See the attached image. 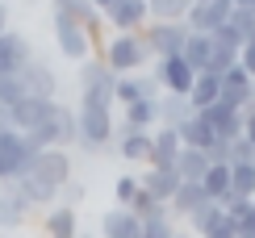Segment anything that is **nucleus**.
<instances>
[{"label": "nucleus", "instance_id": "nucleus-1", "mask_svg": "<svg viewBox=\"0 0 255 238\" xmlns=\"http://www.w3.org/2000/svg\"><path fill=\"white\" fill-rule=\"evenodd\" d=\"M67 184H71V155L59 150V146H50V150H38V155L29 159V167L21 171L17 180H8V188H13L29 209H38V205H55V197Z\"/></svg>", "mask_w": 255, "mask_h": 238}, {"label": "nucleus", "instance_id": "nucleus-2", "mask_svg": "<svg viewBox=\"0 0 255 238\" xmlns=\"http://www.w3.org/2000/svg\"><path fill=\"white\" fill-rule=\"evenodd\" d=\"M76 129L80 138L76 142L84 150H105L113 142V101L105 96H92V92H80V105H76Z\"/></svg>", "mask_w": 255, "mask_h": 238}, {"label": "nucleus", "instance_id": "nucleus-3", "mask_svg": "<svg viewBox=\"0 0 255 238\" xmlns=\"http://www.w3.org/2000/svg\"><path fill=\"white\" fill-rule=\"evenodd\" d=\"M101 59H105V67L122 80V75H138L142 71L146 63H151V50H146L142 34H113L109 42H105Z\"/></svg>", "mask_w": 255, "mask_h": 238}, {"label": "nucleus", "instance_id": "nucleus-4", "mask_svg": "<svg viewBox=\"0 0 255 238\" xmlns=\"http://www.w3.org/2000/svg\"><path fill=\"white\" fill-rule=\"evenodd\" d=\"M188 34L193 29L184 25V21H151V25L142 29V42L146 50H151V59H180L188 46Z\"/></svg>", "mask_w": 255, "mask_h": 238}, {"label": "nucleus", "instance_id": "nucleus-5", "mask_svg": "<svg viewBox=\"0 0 255 238\" xmlns=\"http://www.w3.org/2000/svg\"><path fill=\"white\" fill-rule=\"evenodd\" d=\"M38 155V146L29 142L25 134H17V129H4L0 134V184L17 180L21 171L29 167V159Z\"/></svg>", "mask_w": 255, "mask_h": 238}, {"label": "nucleus", "instance_id": "nucleus-6", "mask_svg": "<svg viewBox=\"0 0 255 238\" xmlns=\"http://www.w3.org/2000/svg\"><path fill=\"white\" fill-rule=\"evenodd\" d=\"M55 42H59L63 59H71V63H84L92 55V38L84 34V25L71 13H55Z\"/></svg>", "mask_w": 255, "mask_h": 238}, {"label": "nucleus", "instance_id": "nucleus-7", "mask_svg": "<svg viewBox=\"0 0 255 238\" xmlns=\"http://www.w3.org/2000/svg\"><path fill=\"white\" fill-rule=\"evenodd\" d=\"M17 80H21V92H25V96H38V101H59V75L50 71L42 59H29L25 67L17 71Z\"/></svg>", "mask_w": 255, "mask_h": 238}, {"label": "nucleus", "instance_id": "nucleus-8", "mask_svg": "<svg viewBox=\"0 0 255 238\" xmlns=\"http://www.w3.org/2000/svg\"><path fill=\"white\" fill-rule=\"evenodd\" d=\"M155 84L163 92H172V96H188L193 92V80H197V71L188 67L184 59H155Z\"/></svg>", "mask_w": 255, "mask_h": 238}, {"label": "nucleus", "instance_id": "nucleus-9", "mask_svg": "<svg viewBox=\"0 0 255 238\" xmlns=\"http://www.w3.org/2000/svg\"><path fill=\"white\" fill-rule=\"evenodd\" d=\"M105 21L113 25V34H142L151 25V8H146V0H118L105 13Z\"/></svg>", "mask_w": 255, "mask_h": 238}, {"label": "nucleus", "instance_id": "nucleus-10", "mask_svg": "<svg viewBox=\"0 0 255 238\" xmlns=\"http://www.w3.org/2000/svg\"><path fill=\"white\" fill-rule=\"evenodd\" d=\"M235 13V0H209V4H193L184 17V25L193 29V34H218L222 25L230 21Z\"/></svg>", "mask_w": 255, "mask_h": 238}, {"label": "nucleus", "instance_id": "nucleus-11", "mask_svg": "<svg viewBox=\"0 0 255 238\" xmlns=\"http://www.w3.org/2000/svg\"><path fill=\"white\" fill-rule=\"evenodd\" d=\"M29 59H34L29 38L17 34V29H4V34H0V75H17Z\"/></svg>", "mask_w": 255, "mask_h": 238}, {"label": "nucleus", "instance_id": "nucleus-12", "mask_svg": "<svg viewBox=\"0 0 255 238\" xmlns=\"http://www.w3.org/2000/svg\"><path fill=\"white\" fill-rule=\"evenodd\" d=\"M163 88L155 84V75H122L118 88H113V105H134V101H159Z\"/></svg>", "mask_w": 255, "mask_h": 238}, {"label": "nucleus", "instance_id": "nucleus-13", "mask_svg": "<svg viewBox=\"0 0 255 238\" xmlns=\"http://www.w3.org/2000/svg\"><path fill=\"white\" fill-rule=\"evenodd\" d=\"M113 88H118V75L105 67V59H84L80 63V92H92V96L113 101Z\"/></svg>", "mask_w": 255, "mask_h": 238}, {"label": "nucleus", "instance_id": "nucleus-14", "mask_svg": "<svg viewBox=\"0 0 255 238\" xmlns=\"http://www.w3.org/2000/svg\"><path fill=\"white\" fill-rule=\"evenodd\" d=\"M201 121L209 125V134L218 138V142H235V138L243 134V113H235V109H226V105H209L205 113H197Z\"/></svg>", "mask_w": 255, "mask_h": 238}, {"label": "nucleus", "instance_id": "nucleus-15", "mask_svg": "<svg viewBox=\"0 0 255 238\" xmlns=\"http://www.w3.org/2000/svg\"><path fill=\"white\" fill-rule=\"evenodd\" d=\"M180 138H176V129H167V125H159L155 134H151V163L146 167H163V171H176V159H180Z\"/></svg>", "mask_w": 255, "mask_h": 238}, {"label": "nucleus", "instance_id": "nucleus-16", "mask_svg": "<svg viewBox=\"0 0 255 238\" xmlns=\"http://www.w3.org/2000/svg\"><path fill=\"white\" fill-rule=\"evenodd\" d=\"M138 184H142V192H151L159 205H172V197L180 192V176L176 171H163V167H146Z\"/></svg>", "mask_w": 255, "mask_h": 238}, {"label": "nucleus", "instance_id": "nucleus-17", "mask_svg": "<svg viewBox=\"0 0 255 238\" xmlns=\"http://www.w3.org/2000/svg\"><path fill=\"white\" fill-rule=\"evenodd\" d=\"M101 238H142V222L130 209H109L101 222Z\"/></svg>", "mask_w": 255, "mask_h": 238}, {"label": "nucleus", "instance_id": "nucleus-18", "mask_svg": "<svg viewBox=\"0 0 255 238\" xmlns=\"http://www.w3.org/2000/svg\"><path fill=\"white\" fill-rule=\"evenodd\" d=\"M201 192H205V201L226 205L230 201V163H209V171L201 176Z\"/></svg>", "mask_w": 255, "mask_h": 238}, {"label": "nucleus", "instance_id": "nucleus-19", "mask_svg": "<svg viewBox=\"0 0 255 238\" xmlns=\"http://www.w3.org/2000/svg\"><path fill=\"white\" fill-rule=\"evenodd\" d=\"M218 101H222V80H218V75H209V71H201L197 80H193V92H188L193 113H205L209 105H218Z\"/></svg>", "mask_w": 255, "mask_h": 238}, {"label": "nucleus", "instance_id": "nucleus-20", "mask_svg": "<svg viewBox=\"0 0 255 238\" xmlns=\"http://www.w3.org/2000/svg\"><path fill=\"white\" fill-rule=\"evenodd\" d=\"M176 138H180V146L184 150H209V142H214V134H209V125L201 121V117H184V121L176 125Z\"/></svg>", "mask_w": 255, "mask_h": 238}, {"label": "nucleus", "instance_id": "nucleus-21", "mask_svg": "<svg viewBox=\"0 0 255 238\" xmlns=\"http://www.w3.org/2000/svg\"><path fill=\"white\" fill-rule=\"evenodd\" d=\"M25 213H29V205L21 201L8 184H0V226H4V230H21V226H25Z\"/></svg>", "mask_w": 255, "mask_h": 238}, {"label": "nucleus", "instance_id": "nucleus-22", "mask_svg": "<svg viewBox=\"0 0 255 238\" xmlns=\"http://www.w3.org/2000/svg\"><path fill=\"white\" fill-rule=\"evenodd\" d=\"M42 230H46V238H80V230H76V209H67V205H50Z\"/></svg>", "mask_w": 255, "mask_h": 238}, {"label": "nucleus", "instance_id": "nucleus-23", "mask_svg": "<svg viewBox=\"0 0 255 238\" xmlns=\"http://www.w3.org/2000/svg\"><path fill=\"white\" fill-rule=\"evenodd\" d=\"M184 117H193V105H188V96H172V92L159 96V125L176 129Z\"/></svg>", "mask_w": 255, "mask_h": 238}, {"label": "nucleus", "instance_id": "nucleus-24", "mask_svg": "<svg viewBox=\"0 0 255 238\" xmlns=\"http://www.w3.org/2000/svg\"><path fill=\"white\" fill-rule=\"evenodd\" d=\"M201 205H205V192H201V184H180V192L172 197L167 213H172V218H193Z\"/></svg>", "mask_w": 255, "mask_h": 238}, {"label": "nucleus", "instance_id": "nucleus-25", "mask_svg": "<svg viewBox=\"0 0 255 238\" xmlns=\"http://www.w3.org/2000/svg\"><path fill=\"white\" fill-rule=\"evenodd\" d=\"M209 171V159H205V150H180V159H176V176L180 184H201V176Z\"/></svg>", "mask_w": 255, "mask_h": 238}, {"label": "nucleus", "instance_id": "nucleus-26", "mask_svg": "<svg viewBox=\"0 0 255 238\" xmlns=\"http://www.w3.org/2000/svg\"><path fill=\"white\" fill-rule=\"evenodd\" d=\"M209 55H214V38H209V34H188V46H184V55H180V59L201 75V71L209 67Z\"/></svg>", "mask_w": 255, "mask_h": 238}, {"label": "nucleus", "instance_id": "nucleus-27", "mask_svg": "<svg viewBox=\"0 0 255 238\" xmlns=\"http://www.w3.org/2000/svg\"><path fill=\"white\" fill-rule=\"evenodd\" d=\"M230 201H255V167L230 163Z\"/></svg>", "mask_w": 255, "mask_h": 238}, {"label": "nucleus", "instance_id": "nucleus-28", "mask_svg": "<svg viewBox=\"0 0 255 238\" xmlns=\"http://www.w3.org/2000/svg\"><path fill=\"white\" fill-rule=\"evenodd\" d=\"M118 150L130 163H151V134H118Z\"/></svg>", "mask_w": 255, "mask_h": 238}, {"label": "nucleus", "instance_id": "nucleus-29", "mask_svg": "<svg viewBox=\"0 0 255 238\" xmlns=\"http://www.w3.org/2000/svg\"><path fill=\"white\" fill-rule=\"evenodd\" d=\"M67 13H71V17H76L80 25H84V34H88L92 42H97V34H101V25H105V17H101V8L92 4V0H76V4H71Z\"/></svg>", "mask_w": 255, "mask_h": 238}, {"label": "nucleus", "instance_id": "nucleus-30", "mask_svg": "<svg viewBox=\"0 0 255 238\" xmlns=\"http://www.w3.org/2000/svg\"><path fill=\"white\" fill-rule=\"evenodd\" d=\"M146 8H151V21H184L193 0H146Z\"/></svg>", "mask_w": 255, "mask_h": 238}, {"label": "nucleus", "instance_id": "nucleus-31", "mask_svg": "<svg viewBox=\"0 0 255 238\" xmlns=\"http://www.w3.org/2000/svg\"><path fill=\"white\" fill-rule=\"evenodd\" d=\"M226 25L239 34V42H255V8H235Z\"/></svg>", "mask_w": 255, "mask_h": 238}, {"label": "nucleus", "instance_id": "nucleus-32", "mask_svg": "<svg viewBox=\"0 0 255 238\" xmlns=\"http://www.w3.org/2000/svg\"><path fill=\"white\" fill-rule=\"evenodd\" d=\"M76 138H80V129H76V109L59 105V150H67Z\"/></svg>", "mask_w": 255, "mask_h": 238}, {"label": "nucleus", "instance_id": "nucleus-33", "mask_svg": "<svg viewBox=\"0 0 255 238\" xmlns=\"http://www.w3.org/2000/svg\"><path fill=\"white\" fill-rule=\"evenodd\" d=\"M142 238H176L172 213H163V218H146V222H142Z\"/></svg>", "mask_w": 255, "mask_h": 238}, {"label": "nucleus", "instance_id": "nucleus-34", "mask_svg": "<svg viewBox=\"0 0 255 238\" xmlns=\"http://www.w3.org/2000/svg\"><path fill=\"white\" fill-rule=\"evenodd\" d=\"M138 176H118V184H113V197H118V209H130V201L138 197Z\"/></svg>", "mask_w": 255, "mask_h": 238}, {"label": "nucleus", "instance_id": "nucleus-35", "mask_svg": "<svg viewBox=\"0 0 255 238\" xmlns=\"http://www.w3.org/2000/svg\"><path fill=\"white\" fill-rule=\"evenodd\" d=\"M218 218H222V205L205 201V205H201V209H197V213H193L188 222H193V230H197V234H205V230H209V226H214Z\"/></svg>", "mask_w": 255, "mask_h": 238}, {"label": "nucleus", "instance_id": "nucleus-36", "mask_svg": "<svg viewBox=\"0 0 255 238\" xmlns=\"http://www.w3.org/2000/svg\"><path fill=\"white\" fill-rule=\"evenodd\" d=\"M230 163H251L255 167V142H247V138H235V142H230Z\"/></svg>", "mask_w": 255, "mask_h": 238}, {"label": "nucleus", "instance_id": "nucleus-37", "mask_svg": "<svg viewBox=\"0 0 255 238\" xmlns=\"http://www.w3.org/2000/svg\"><path fill=\"white\" fill-rule=\"evenodd\" d=\"M201 238H239V234H235V222L226 218V209H222V218H218L214 226H209V230L201 234Z\"/></svg>", "mask_w": 255, "mask_h": 238}, {"label": "nucleus", "instance_id": "nucleus-38", "mask_svg": "<svg viewBox=\"0 0 255 238\" xmlns=\"http://www.w3.org/2000/svg\"><path fill=\"white\" fill-rule=\"evenodd\" d=\"M230 222H235V234L239 238H255V205L247 213H239V218H230Z\"/></svg>", "mask_w": 255, "mask_h": 238}, {"label": "nucleus", "instance_id": "nucleus-39", "mask_svg": "<svg viewBox=\"0 0 255 238\" xmlns=\"http://www.w3.org/2000/svg\"><path fill=\"white\" fill-rule=\"evenodd\" d=\"M205 159H209V163H230V142H218V138H214L209 150H205Z\"/></svg>", "mask_w": 255, "mask_h": 238}, {"label": "nucleus", "instance_id": "nucleus-40", "mask_svg": "<svg viewBox=\"0 0 255 238\" xmlns=\"http://www.w3.org/2000/svg\"><path fill=\"white\" fill-rule=\"evenodd\" d=\"M239 67L255 80V42H243V50H239Z\"/></svg>", "mask_w": 255, "mask_h": 238}, {"label": "nucleus", "instance_id": "nucleus-41", "mask_svg": "<svg viewBox=\"0 0 255 238\" xmlns=\"http://www.w3.org/2000/svg\"><path fill=\"white\" fill-rule=\"evenodd\" d=\"M84 192H88V188H84V184H76V180H71L67 188H63V205H67V209H76V205L84 201Z\"/></svg>", "mask_w": 255, "mask_h": 238}, {"label": "nucleus", "instance_id": "nucleus-42", "mask_svg": "<svg viewBox=\"0 0 255 238\" xmlns=\"http://www.w3.org/2000/svg\"><path fill=\"white\" fill-rule=\"evenodd\" d=\"M243 138L255 142V105H251V109H243Z\"/></svg>", "mask_w": 255, "mask_h": 238}, {"label": "nucleus", "instance_id": "nucleus-43", "mask_svg": "<svg viewBox=\"0 0 255 238\" xmlns=\"http://www.w3.org/2000/svg\"><path fill=\"white\" fill-rule=\"evenodd\" d=\"M4 129H13V117H8V109L0 105V134H4Z\"/></svg>", "mask_w": 255, "mask_h": 238}, {"label": "nucleus", "instance_id": "nucleus-44", "mask_svg": "<svg viewBox=\"0 0 255 238\" xmlns=\"http://www.w3.org/2000/svg\"><path fill=\"white\" fill-rule=\"evenodd\" d=\"M92 4H97V8H101V17H105V13H109L113 4H118V0H92Z\"/></svg>", "mask_w": 255, "mask_h": 238}, {"label": "nucleus", "instance_id": "nucleus-45", "mask_svg": "<svg viewBox=\"0 0 255 238\" xmlns=\"http://www.w3.org/2000/svg\"><path fill=\"white\" fill-rule=\"evenodd\" d=\"M71 4H76V0H55V13H67Z\"/></svg>", "mask_w": 255, "mask_h": 238}, {"label": "nucleus", "instance_id": "nucleus-46", "mask_svg": "<svg viewBox=\"0 0 255 238\" xmlns=\"http://www.w3.org/2000/svg\"><path fill=\"white\" fill-rule=\"evenodd\" d=\"M4 29H8V8L0 4V34H4Z\"/></svg>", "mask_w": 255, "mask_h": 238}, {"label": "nucleus", "instance_id": "nucleus-47", "mask_svg": "<svg viewBox=\"0 0 255 238\" xmlns=\"http://www.w3.org/2000/svg\"><path fill=\"white\" fill-rule=\"evenodd\" d=\"M235 8H255V0H235Z\"/></svg>", "mask_w": 255, "mask_h": 238}, {"label": "nucleus", "instance_id": "nucleus-48", "mask_svg": "<svg viewBox=\"0 0 255 238\" xmlns=\"http://www.w3.org/2000/svg\"><path fill=\"white\" fill-rule=\"evenodd\" d=\"M193 4H209V0H193Z\"/></svg>", "mask_w": 255, "mask_h": 238}, {"label": "nucleus", "instance_id": "nucleus-49", "mask_svg": "<svg viewBox=\"0 0 255 238\" xmlns=\"http://www.w3.org/2000/svg\"><path fill=\"white\" fill-rule=\"evenodd\" d=\"M80 238H97V234H80Z\"/></svg>", "mask_w": 255, "mask_h": 238}, {"label": "nucleus", "instance_id": "nucleus-50", "mask_svg": "<svg viewBox=\"0 0 255 238\" xmlns=\"http://www.w3.org/2000/svg\"><path fill=\"white\" fill-rule=\"evenodd\" d=\"M176 238H188V234H180V230H176Z\"/></svg>", "mask_w": 255, "mask_h": 238}, {"label": "nucleus", "instance_id": "nucleus-51", "mask_svg": "<svg viewBox=\"0 0 255 238\" xmlns=\"http://www.w3.org/2000/svg\"><path fill=\"white\" fill-rule=\"evenodd\" d=\"M251 205H255V201H251Z\"/></svg>", "mask_w": 255, "mask_h": 238}]
</instances>
